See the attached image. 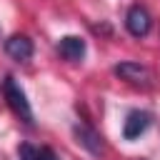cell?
I'll use <instances>...</instances> for the list:
<instances>
[{"label": "cell", "mask_w": 160, "mask_h": 160, "mask_svg": "<svg viewBox=\"0 0 160 160\" xmlns=\"http://www.w3.org/2000/svg\"><path fill=\"white\" fill-rule=\"evenodd\" d=\"M2 95H5V100H8V105H10V110H12L22 122L32 125V108H30V102H28L25 90L15 82V78L8 75V78L2 80Z\"/></svg>", "instance_id": "obj_1"}, {"label": "cell", "mask_w": 160, "mask_h": 160, "mask_svg": "<svg viewBox=\"0 0 160 160\" xmlns=\"http://www.w3.org/2000/svg\"><path fill=\"white\" fill-rule=\"evenodd\" d=\"M115 75H118L120 80H125L128 85H132V88H140V90L152 88V72H150V68H145V65H140V62L125 60V62L115 65Z\"/></svg>", "instance_id": "obj_2"}, {"label": "cell", "mask_w": 160, "mask_h": 160, "mask_svg": "<svg viewBox=\"0 0 160 160\" xmlns=\"http://www.w3.org/2000/svg\"><path fill=\"white\" fill-rule=\"evenodd\" d=\"M125 28L132 38H145L150 30H152V18L148 12V8L142 5H132L125 15Z\"/></svg>", "instance_id": "obj_3"}, {"label": "cell", "mask_w": 160, "mask_h": 160, "mask_svg": "<svg viewBox=\"0 0 160 160\" xmlns=\"http://www.w3.org/2000/svg\"><path fill=\"white\" fill-rule=\"evenodd\" d=\"M150 125H152V115L148 110H130L125 122H122V138L125 140H138Z\"/></svg>", "instance_id": "obj_4"}, {"label": "cell", "mask_w": 160, "mask_h": 160, "mask_svg": "<svg viewBox=\"0 0 160 160\" xmlns=\"http://www.w3.org/2000/svg\"><path fill=\"white\" fill-rule=\"evenodd\" d=\"M72 135H75V142L80 148H85L90 155H100L102 152V138L95 128L85 125V122H75L72 125Z\"/></svg>", "instance_id": "obj_5"}, {"label": "cell", "mask_w": 160, "mask_h": 160, "mask_svg": "<svg viewBox=\"0 0 160 160\" xmlns=\"http://www.w3.org/2000/svg\"><path fill=\"white\" fill-rule=\"evenodd\" d=\"M5 52H8L12 60L25 62V60L32 58L35 48H32V40H30L28 35H10V38L5 40Z\"/></svg>", "instance_id": "obj_6"}, {"label": "cell", "mask_w": 160, "mask_h": 160, "mask_svg": "<svg viewBox=\"0 0 160 160\" xmlns=\"http://www.w3.org/2000/svg\"><path fill=\"white\" fill-rule=\"evenodd\" d=\"M85 50H88V45H85V40H82L80 35H65V38H60V42H58L60 58H65V60H70V62H80V60L85 58Z\"/></svg>", "instance_id": "obj_7"}, {"label": "cell", "mask_w": 160, "mask_h": 160, "mask_svg": "<svg viewBox=\"0 0 160 160\" xmlns=\"http://www.w3.org/2000/svg\"><path fill=\"white\" fill-rule=\"evenodd\" d=\"M18 158L20 160H58L52 148L48 145H32V142H20L18 145Z\"/></svg>", "instance_id": "obj_8"}]
</instances>
